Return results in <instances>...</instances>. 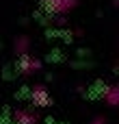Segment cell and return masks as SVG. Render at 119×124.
I'll return each instance as SVG.
<instances>
[{"label":"cell","instance_id":"6da1fadb","mask_svg":"<svg viewBox=\"0 0 119 124\" xmlns=\"http://www.w3.org/2000/svg\"><path fill=\"white\" fill-rule=\"evenodd\" d=\"M35 100L37 102H41V105H48L50 100H46V94L43 92H39V89H35Z\"/></svg>","mask_w":119,"mask_h":124}]
</instances>
